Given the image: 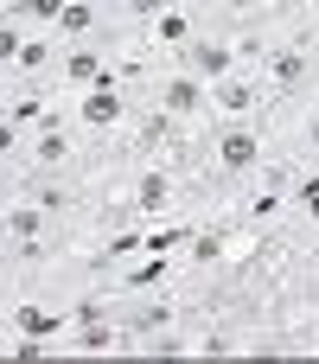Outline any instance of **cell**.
Segmentation results:
<instances>
[{"label":"cell","instance_id":"obj_1","mask_svg":"<svg viewBox=\"0 0 319 364\" xmlns=\"http://www.w3.org/2000/svg\"><path fill=\"white\" fill-rule=\"evenodd\" d=\"M217 166H224L230 179L256 173V166H262V134H256L249 122H230V128L217 134Z\"/></svg>","mask_w":319,"mask_h":364},{"label":"cell","instance_id":"obj_2","mask_svg":"<svg viewBox=\"0 0 319 364\" xmlns=\"http://www.w3.org/2000/svg\"><path fill=\"white\" fill-rule=\"evenodd\" d=\"M179 64H185L192 77L217 83V77H230V70H237V51H230L224 38H192V45H179Z\"/></svg>","mask_w":319,"mask_h":364},{"label":"cell","instance_id":"obj_3","mask_svg":"<svg viewBox=\"0 0 319 364\" xmlns=\"http://www.w3.org/2000/svg\"><path fill=\"white\" fill-rule=\"evenodd\" d=\"M211 102V83L205 77H192V70H173L166 83H160V109L173 115V122H185V115H198Z\"/></svg>","mask_w":319,"mask_h":364},{"label":"cell","instance_id":"obj_4","mask_svg":"<svg viewBox=\"0 0 319 364\" xmlns=\"http://www.w3.org/2000/svg\"><path fill=\"white\" fill-rule=\"evenodd\" d=\"M77 115H83V128H96V134H102V128H115V122L128 115V96H121V83H115V77L90 83V90H83V109H77Z\"/></svg>","mask_w":319,"mask_h":364},{"label":"cell","instance_id":"obj_5","mask_svg":"<svg viewBox=\"0 0 319 364\" xmlns=\"http://www.w3.org/2000/svg\"><path fill=\"white\" fill-rule=\"evenodd\" d=\"M173 211V179L160 173V166H147L141 179H134V205H128V218H141V224H160Z\"/></svg>","mask_w":319,"mask_h":364},{"label":"cell","instance_id":"obj_6","mask_svg":"<svg viewBox=\"0 0 319 364\" xmlns=\"http://www.w3.org/2000/svg\"><path fill=\"white\" fill-rule=\"evenodd\" d=\"M262 64H269L275 90H301V83H307V70H313V58H307L301 45H275V51H269Z\"/></svg>","mask_w":319,"mask_h":364},{"label":"cell","instance_id":"obj_7","mask_svg":"<svg viewBox=\"0 0 319 364\" xmlns=\"http://www.w3.org/2000/svg\"><path fill=\"white\" fill-rule=\"evenodd\" d=\"M13 326H19L26 339H64L70 314H58V307H45V301H26V307L13 314Z\"/></svg>","mask_w":319,"mask_h":364},{"label":"cell","instance_id":"obj_8","mask_svg":"<svg viewBox=\"0 0 319 364\" xmlns=\"http://www.w3.org/2000/svg\"><path fill=\"white\" fill-rule=\"evenodd\" d=\"M256 102H262V96H256V83H243V77H217V83H211V109H224L230 122H243Z\"/></svg>","mask_w":319,"mask_h":364},{"label":"cell","instance_id":"obj_9","mask_svg":"<svg viewBox=\"0 0 319 364\" xmlns=\"http://www.w3.org/2000/svg\"><path fill=\"white\" fill-rule=\"evenodd\" d=\"M70 160V134L58 128V122H45L38 134H32V166H45V173H58Z\"/></svg>","mask_w":319,"mask_h":364},{"label":"cell","instance_id":"obj_10","mask_svg":"<svg viewBox=\"0 0 319 364\" xmlns=\"http://www.w3.org/2000/svg\"><path fill=\"white\" fill-rule=\"evenodd\" d=\"M173 134H179V122L153 102L147 115H141V128H134V141H141V154H160V147H173Z\"/></svg>","mask_w":319,"mask_h":364},{"label":"cell","instance_id":"obj_11","mask_svg":"<svg viewBox=\"0 0 319 364\" xmlns=\"http://www.w3.org/2000/svg\"><path fill=\"white\" fill-rule=\"evenodd\" d=\"M45 218H51V211H38V205L26 198V205H13V211L0 218V230H6L13 243H32V237H45Z\"/></svg>","mask_w":319,"mask_h":364},{"label":"cell","instance_id":"obj_12","mask_svg":"<svg viewBox=\"0 0 319 364\" xmlns=\"http://www.w3.org/2000/svg\"><path fill=\"white\" fill-rule=\"evenodd\" d=\"M153 38H160L166 51H179V45H192V38H198V32H192V13H185V6H166V13L153 19Z\"/></svg>","mask_w":319,"mask_h":364},{"label":"cell","instance_id":"obj_13","mask_svg":"<svg viewBox=\"0 0 319 364\" xmlns=\"http://www.w3.org/2000/svg\"><path fill=\"white\" fill-rule=\"evenodd\" d=\"M51 64H58V45H51V38H26V45H19V58H13L6 70H19V77H45Z\"/></svg>","mask_w":319,"mask_h":364},{"label":"cell","instance_id":"obj_14","mask_svg":"<svg viewBox=\"0 0 319 364\" xmlns=\"http://www.w3.org/2000/svg\"><path fill=\"white\" fill-rule=\"evenodd\" d=\"M64 77L90 90V83H102V77H109V64H102V51H90V45H77V51H64Z\"/></svg>","mask_w":319,"mask_h":364},{"label":"cell","instance_id":"obj_15","mask_svg":"<svg viewBox=\"0 0 319 364\" xmlns=\"http://www.w3.org/2000/svg\"><path fill=\"white\" fill-rule=\"evenodd\" d=\"M192 243V224H153L147 237H141V250H153V256H173V250H185Z\"/></svg>","mask_w":319,"mask_h":364},{"label":"cell","instance_id":"obj_16","mask_svg":"<svg viewBox=\"0 0 319 364\" xmlns=\"http://www.w3.org/2000/svg\"><path fill=\"white\" fill-rule=\"evenodd\" d=\"M70 346H77V352H115V346H121V333H115L109 320H83Z\"/></svg>","mask_w":319,"mask_h":364},{"label":"cell","instance_id":"obj_17","mask_svg":"<svg viewBox=\"0 0 319 364\" xmlns=\"http://www.w3.org/2000/svg\"><path fill=\"white\" fill-rule=\"evenodd\" d=\"M6 115H13L19 128H45V122H51V102H45L38 90H26L19 102H6Z\"/></svg>","mask_w":319,"mask_h":364},{"label":"cell","instance_id":"obj_18","mask_svg":"<svg viewBox=\"0 0 319 364\" xmlns=\"http://www.w3.org/2000/svg\"><path fill=\"white\" fill-rule=\"evenodd\" d=\"M185 250H192V262H205V269H211V262H224V256H230V237H224V230H192V243H185Z\"/></svg>","mask_w":319,"mask_h":364},{"label":"cell","instance_id":"obj_19","mask_svg":"<svg viewBox=\"0 0 319 364\" xmlns=\"http://www.w3.org/2000/svg\"><path fill=\"white\" fill-rule=\"evenodd\" d=\"M58 32H70V38H83V32H96V6H90V0H70V6L58 13Z\"/></svg>","mask_w":319,"mask_h":364},{"label":"cell","instance_id":"obj_20","mask_svg":"<svg viewBox=\"0 0 319 364\" xmlns=\"http://www.w3.org/2000/svg\"><path fill=\"white\" fill-rule=\"evenodd\" d=\"M26 198H32L38 211H70V186H64V179H38Z\"/></svg>","mask_w":319,"mask_h":364},{"label":"cell","instance_id":"obj_21","mask_svg":"<svg viewBox=\"0 0 319 364\" xmlns=\"http://www.w3.org/2000/svg\"><path fill=\"white\" fill-rule=\"evenodd\" d=\"M160 282H166V262H160L153 250H147V262H134V269L121 275V288H134V294H141V288H160Z\"/></svg>","mask_w":319,"mask_h":364},{"label":"cell","instance_id":"obj_22","mask_svg":"<svg viewBox=\"0 0 319 364\" xmlns=\"http://www.w3.org/2000/svg\"><path fill=\"white\" fill-rule=\"evenodd\" d=\"M64 6H70V0H6L0 13H6V19H58Z\"/></svg>","mask_w":319,"mask_h":364},{"label":"cell","instance_id":"obj_23","mask_svg":"<svg viewBox=\"0 0 319 364\" xmlns=\"http://www.w3.org/2000/svg\"><path fill=\"white\" fill-rule=\"evenodd\" d=\"M294 211L319 224V173H301V179H294Z\"/></svg>","mask_w":319,"mask_h":364},{"label":"cell","instance_id":"obj_24","mask_svg":"<svg viewBox=\"0 0 319 364\" xmlns=\"http://www.w3.org/2000/svg\"><path fill=\"white\" fill-rule=\"evenodd\" d=\"M166 320H173V301H153V307L134 314V333H153V326H166Z\"/></svg>","mask_w":319,"mask_h":364},{"label":"cell","instance_id":"obj_25","mask_svg":"<svg viewBox=\"0 0 319 364\" xmlns=\"http://www.w3.org/2000/svg\"><path fill=\"white\" fill-rule=\"evenodd\" d=\"M19 45H26V38H19V19H6V13H0V64H13V58H19Z\"/></svg>","mask_w":319,"mask_h":364},{"label":"cell","instance_id":"obj_26","mask_svg":"<svg viewBox=\"0 0 319 364\" xmlns=\"http://www.w3.org/2000/svg\"><path fill=\"white\" fill-rule=\"evenodd\" d=\"M281 211V186H262L256 198H249V218H275Z\"/></svg>","mask_w":319,"mask_h":364},{"label":"cell","instance_id":"obj_27","mask_svg":"<svg viewBox=\"0 0 319 364\" xmlns=\"http://www.w3.org/2000/svg\"><path fill=\"white\" fill-rule=\"evenodd\" d=\"M13 147H19V122H13V115H6V109H0V160H6V154H13Z\"/></svg>","mask_w":319,"mask_h":364},{"label":"cell","instance_id":"obj_28","mask_svg":"<svg viewBox=\"0 0 319 364\" xmlns=\"http://www.w3.org/2000/svg\"><path fill=\"white\" fill-rule=\"evenodd\" d=\"M166 6H173V0H128V13H141V19H160Z\"/></svg>","mask_w":319,"mask_h":364},{"label":"cell","instance_id":"obj_29","mask_svg":"<svg viewBox=\"0 0 319 364\" xmlns=\"http://www.w3.org/2000/svg\"><path fill=\"white\" fill-rule=\"evenodd\" d=\"M217 6H230V13H237V19H249V13H256V6H262V0H217Z\"/></svg>","mask_w":319,"mask_h":364},{"label":"cell","instance_id":"obj_30","mask_svg":"<svg viewBox=\"0 0 319 364\" xmlns=\"http://www.w3.org/2000/svg\"><path fill=\"white\" fill-rule=\"evenodd\" d=\"M307 141H313V147H319V115H313V122H307Z\"/></svg>","mask_w":319,"mask_h":364},{"label":"cell","instance_id":"obj_31","mask_svg":"<svg viewBox=\"0 0 319 364\" xmlns=\"http://www.w3.org/2000/svg\"><path fill=\"white\" fill-rule=\"evenodd\" d=\"M0 352H6V326H0Z\"/></svg>","mask_w":319,"mask_h":364},{"label":"cell","instance_id":"obj_32","mask_svg":"<svg viewBox=\"0 0 319 364\" xmlns=\"http://www.w3.org/2000/svg\"><path fill=\"white\" fill-rule=\"evenodd\" d=\"M313 346H319V333H313Z\"/></svg>","mask_w":319,"mask_h":364}]
</instances>
